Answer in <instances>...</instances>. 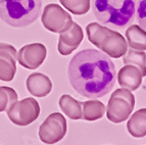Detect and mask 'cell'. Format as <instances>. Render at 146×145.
<instances>
[{"label": "cell", "mask_w": 146, "mask_h": 145, "mask_svg": "<svg viewBox=\"0 0 146 145\" xmlns=\"http://www.w3.org/2000/svg\"><path fill=\"white\" fill-rule=\"evenodd\" d=\"M68 76L76 92L94 99L101 98L111 91L117 72L107 54L97 49H84L71 59Z\"/></svg>", "instance_id": "6da1fadb"}, {"label": "cell", "mask_w": 146, "mask_h": 145, "mask_svg": "<svg viewBox=\"0 0 146 145\" xmlns=\"http://www.w3.org/2000/svg\"><path fill=\"white\" fill-rule=\"evenodd\" d=\"M92 10L102 25L125 30L134 19L136 0H92Z\"/></svg>", "instance_id": "7a4b0ae2"}, {"label": "cell", "mask_w": 146, "mask_h": 145, "mask_svg": "<svg viewBox=\"0 0 146 145\" xmlns=\"http://www.w3.org/2000/svg\"><path fill=\"white\" fill-rule=\"evenodd\" d=\"M42 0H0V19L15 28L28 27L40 15Z\"/></svg>", "instance_id": "3957f363"}, {"label": "cell", "mask_w": 146, "mask_h": 145, "mask_svg": "<svg viewBox=\"0 0 146 145\" xmlns=\"http://www.w3.org/2000/svg\"><path fill=\"white\" fill-rule=\"evenodd\" d=\"M86 33L93 45L111 58L122 57L128 50V44L122 34L98 23H90L86 27Z\"/></svg>", "instance_id": "277c9868"}, {"label": "cell", "mask_w": 146, "mask_h": 145, "mask_svg": "<svg viewBox=\"0 0 146 145\" xmlns=\"http://www.w3.org/2000/svg\"><path fill=\"white\" fill-rule=\"evenodd\" d=\"M135 106V96L129 90L119 88L112 92L106 107V116L115 124L123 123L131 116Z\"/></svg>", "instance_id": "5b68a950"}, {"label": "cell", "mask_w": 146, "mask_h": 145, "mask_svg": "<svg viewBox=\"0 0 146 145\" xmlns=\"http://www.w3.org/2000/svg\"><path fill=\"white\" fill-rule=\"evenodd\" d=\"M7 116L17 126H28L38 118L40 114L39 103L32 97L15 101L6 110Z\"/></svg>", "instance_id": "8992f818"}, {"label": "cell", "mask_w": 146, "mask_h": 145, "mask_svg": "<svg viewBox=\"0 0 146 145\" xmlns=\"http://www.w3.org/2000/svg\"><path fill=\"white\" fill-rule=\"evenodd\" d=\"M66 131L68 125L64 116L59 112H53L40 126V140L45 144H55L66 136Z\"/></svg>", "instance_id": "52a82bcc"}, {"label": "cell", "mask_w": 146, "mask_h": 145, "mask_svg": "<svg viewBox=\"0 0 146 145\" xmlns=\"http://www.w3.org/2000/svg\"><path fill=\"white\" fill-rule=\"evenodd\" d=\"M41 22L48 31L52 33H61L71 26L73 19L71 15L58 4L51 3L44 8Z\"/></svg>", "instance_id": "ba28073f"}, {"label": "cell", "mask_w": 146, "mask_h": 145, "mask_svg": "<svg viewBox=\"0 0 146 145\" xmlns=\"http://www.w3.org/2000/svg\"><path fill=\"white\" fill-rule=\"evenodd\" d=\"M47 55V49L42 43H31L20 49L17 61L22 67L29 70L38 69L44 63Z\"/></svg>", "instance_id": "9c48e42d"}, {"label": "cell", "mask_w": 146, "mask_h": 145, "mask_svg": "<svg viewBox=\"0 0 146 145\" xmlns=\"http://www.w3.org/2000/svg\"><path fill=\"white\" fill-rule=\"evenodd\" d=\"M84 38L83 30L77 23L73 22L66 31L59 35L57 49L61 55H68L78 48Z\"/></svg>", "instance_id": "30bf717a"}, {"label": "cell", "mask_w": 146, "mask_h": 145, "mask_svg": "<svg viewBox=\"0 0 146 145\" xmlns=\"http://www.w3.org/2000/svg\"><path fill=\"white\" fill-rule=\"evenodd\" d=\"M17 51L13 46L0 43V80L9 82L17 72Z\"/></svg>", "instance_id": "8fae6325"}, {"label": "cell", "mask_w": 146, "mask_h": 145, "mask_svg": "<svg viewBox=\"0 0 146 145\" xmlns=\"http://www.w3.org/2000/svg\"><path fill=\"white\" fill-rule=\"evenodd\" d=\"M28 91L33 96L45 97L51 92L52 82L46 75L41 72H34L28 77L26 82Z\"/></svg>", "instance_id": "7c38bea8"}, {"label": "cell", "mask_w": 146, "mask_h": 145, "mask_svg": "<svg viewBox=\"0 0 146 145\" xmlns=\"http://www.w3.org/2000/svg\"><path fill=\"white\" fill-rule=\"evenodd\" d=\"M142 74L135 65H125L124 68L119 70L117 75V82L124 89L129 91H135L142 84Z\"/></svg>", "instance_id": "4fadbf2b"}, {"label": "cell", "mask_w": 146, "mask_h": 145, "mask_svg": "<svg viewBox=\"0 0 146 145\" xmlns=\"http://www.w3.org/2000/svg\"><path fill=\"white\" fill-rule=\"evenodd\" d=\"M127 129L130 135L135 138L146 136V108H141L133 114L127 123Z\"/></svg>", "instance_id": "5bb4252c"}, {"label": "cell", "mask_w": 146, "mask_h": 145, "mask_svg": "<svg viewBox=\"0 0 146 145\" xmlns=\"http://www.w3.org/2000/svg\"><path fill=\"white\" fill-rule=\"evenodd\" d=\"M127 44L131 49L138 51L146 50V31L138 25H132L126 31Z\"/></svg>", "instance_id": "9a60e30c"}, {"label": "cell", "mask_w": 146, "mask_h": 145, "mask_svg": "<svg viewBox=\"0 0 146 145\" xmlns=\"http://www.w3.org/2000/svg\"><path fill=\"white\" fill-rule=\"evenodd\" d=\"M82 118L86 121H96L104 116L105 105L99 100H88L81 102Z\"/></svg>", "instance_id": "2e32d148"}, {"label": "cell", "mask_w": 146, "mask_h": 145, "mask_svg": "<svg viewBox=\"0 0 146 145\" xmlns=\"http://www.w3.org/2000/svg\"><path fill=\"white\" fill-rule=\"evenodd\" d=\"M59 107L71 120H81L82 118V104L72 96L64 94L59 99Z\"/></svg>", "instance_id": "e0dca14e"}, {"label": "cell", "mask_w": 146, "mask_h": 145, "mask_svg": "<svg viewBox=\"0 0 146 145\" xmlns=\"http://www.w3.org/2000/svg\"><path fill=\"white\" fill-rule=\"evenodd\" d=\"M123 61L124 65H132L139 69L142 74V77L146 76V53L144 51H138L134 49L127 50Z\"/></svg>", "instance_id": "ac0fdd59"}, {"label": "cell", "mask_w": 146, "mask_h": 145, "mask_svg": "<svg viewBox=\"0 0 146 145\" xmlns=\"http://www.w3.org/2000/svg\"><path fill=\"white\" fill-rule=\"evenodd\" d=\"M63 7L76 15H86L90 9L91 0H59Z\"/></svg>", "instance_id": "d6986e66"}, {"label": "cell", "mask_w": 146, "mask_h": 145, "mask_svg": "<svg viewBox=\"0 0 146 145\" xmlns=\"http://www.w3.org/2000/svg\"><path fill=\"white\" fill-rule=\"evenodd\" d=\"M17 98V93L15 89L6 86L0 87V112L7 110Z\"/></svg>", "instance_id": "ffe728a7"}, {"label": "cell", "mask_w": 146, "mask_h": 145, "mask_svg": "<svg viewBox=\"0 0 146 145\" xmlns=\"http://www.w3.org/2000/svg\"><path fill=\"white\" fill-rule=\"evenodd\" d=\"M137 22L139 26L146 31V0H139L137 4Z\"/></svg>", "instance_id": "44dd1931"}]
</instances>
